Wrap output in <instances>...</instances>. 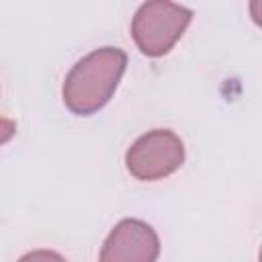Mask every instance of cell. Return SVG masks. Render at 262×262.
Here are the masks:
<instances>
[{
    "label": "cell",
    "instance_id": "6",
    "mask_svg": "<svg viewBox=\"0 0 262 262\" xmlns=\"http://www.w3.org/2000/svg\"><path fill=\"white\" fill-rule=\"evenodd\" d=\"M16 133V123L10 121V119H4L0 117V145H4L6 141H10Z\"/></svg>",
    "mask_w": 262,
    "mask_h": 262
},
{
    "label": "cell",
    "instance_id": "1",
    "mask_svg": "<svg viewBox=\"0 0 262 262\" xmlns=\"http://www.w3.org/2000/svg\"><path fill=\"white\" fill-rule=\"evenodd\" d=\"M125 66L127 53L119 47H100L84 55L66 76L63 104L80 117L98 113L113 98Z\"/></svg>",
    "mask_w": 262,
    "mask_h": 262
},
{
    "label": "cell",
    "instance_id": "2",
    "mask_svg": "<svg viewBox=\"0 0 262 262\" xmlns=\"http://www.w3.org/2000/svg\"><path fill=\"white\" fill-rule=\"evenodd\" d=\"M192 20V10L174 2L154 0L137 8L131 20V37L147 57L166 55L184 35Z\"/></svg>",
    "mask_w": 262,
    "mask_h": 262
},
{
    "label": "cell",
    "instance_id": "3",
    "mask_svg": "<svg viewBox=\"0 0 262 262\" xmlns=\"http://www.w3.org/2000/svg\"><path fill=\"white\" fill-rule=\"evenodd\" d=\"M184 164V143L170 129H154L137 137L125 154V166L137 180H162Z\"/></svg>",
    "mask_w": 262,
    "mask_h": 262
},
{
    "label": "cell",
    "instance_id": "5",
    "mask_svg": "<svg viewBox=\"0 0 262 262\" xmlns=\"http://www.w3.org/2000/svg\"><path fill=\"white\" fill-rule=\"evenodd\" d=\"M18 262H68L61 254L51 250H33L18 258Z\"/></svg>",
    "mask_w": 262,
    "mask_h": 262
},
{
    "label": "cell",
    "instance_id": "4",
    "mask_svg": "<svg viewBox=\"0 0 262 262\" xmlns=\"http://www.w3.org/2000/svg\"><path fill=\"white\" fill-rule=\"evenodd\" d=\"M160 237L141 219H121L106 235L98 262H156Z\"/></svg>",
    "mask_w": 262,
    "mask_h": 262
}]
</instances>
